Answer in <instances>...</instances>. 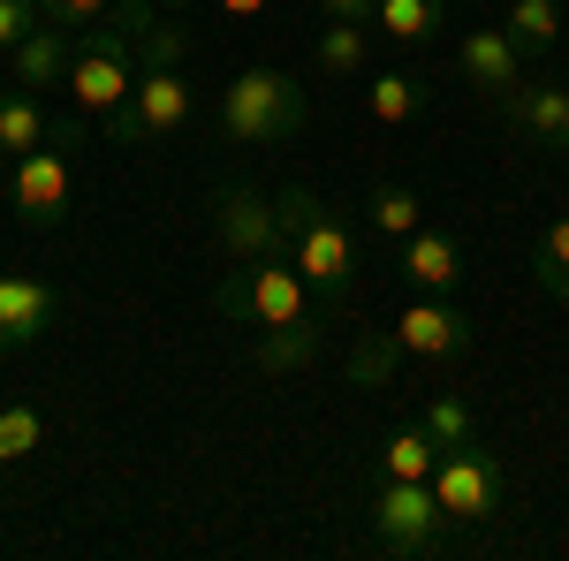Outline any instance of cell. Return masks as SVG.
I'll use <instances>...</instances> for the list:
<instances>
[{"mask_svg":"<svg viewBox=\"0 0 569 561\" xmlns=\"http://www.w3.org/2000/svg\"><path fill=\"white\" fill-rule=\"evenodd\" d=\"M281 220H289V259H297V273L311 281V297L342 303L357 289V236H350V220L335 213L319 190H305V182L281 190Z\"/></svg>","mask_w":569,"mask_h":561,"instance_id":"cell-1","label":"cell"},{"mask_svg":"<svg viewBox=\"0 0 569 561\" xmlns=\"http://www.w3.org/2000/svg\"><path fill=\"white\" fill-rule=\"evenodd\" d=\"M213 122L228 144H281V137H297L311 122V99L289 69H243V77L220 84Z\"/></svg>","mask_w":569,"mask_h":561,"instance_id":"cell-2","label":"cell"},{"mask_svg":"<svg viewBox=\"0 0 569 561\" xmlns=\"http://www.w3.org/2000/svg\"><path fill=\"white\" fill-rule=\"evenodd\" d=\"M77 152H84V114L77 122H53L46 144H31L16 168H8V213L23 228H61L77 206Z\"/></svg>","mask_w":569,"mask_h":561,"instance_id":"cell-3","label":"cell"},{"mask_svg":"<svg viewBox=\"0 0 569 561\" xmlns=\"http://www.w3.org/2000/svg\"><path fill=\"white\" fill-rule=\"evenodd\" d=\"M213 311L236 327H289V319H311V281L297 273V259L228 266V281L213 289Z\"/></svg>","mask_w":569,"mask_h":561,"instance_id":"cell-4","label":"cell"},{"mask_svg":"<svg viewBox=\"0 0 569 561\" xmlns=\"http://www.w3.org/2000/svg\"><path fill=\"white\" fill-rule=\"evenodd\" d=\"M130 84H137V39L107 16V23H84L77 31V61H69V99H77V114H114L122 99H130Z\"/></svg>","mask_w":569,"mask_h":561,"instance_id":"cell-5","label":"cell"},{"mask_svg":"<svg viewBox=\"0 0 569 561\" xmlns=\"http://www.w3.org/2000/svg\"><path fill=\"white\" fill-rule=\"evenodd\" d=\"M372 539L388 554H410V561L448 554V509H440L433 478H380V493H372Z\"/></svg>","mask_w":569,"mask_h":561,"instance_id":"cell-6","label":"cell"},{"mask_svg":"<svg viewBox=\"0 0 569 561\" xmlns=\"http://www.w3.org/2000/svg\"><path fill=\"white\" fill-rule=\"evenodd\" d=\"M190 122H198L190 77H182V69H137L130 99L107 114V137H114V144H168V137H182Z\"/></svg>","mask_w":569,"mask_h":561,"instance_id":"cell-7","label":"cell"},{"mask_svg":"<svg viewBox=\"0 0 569 561\" xmlns=\"http://www.w3.org/2000/svg\"><path fill=\"white\" fill-rule=\"evenodd\" d=\"M213 236L236 266L251 259H289V220H281V190L266 198L259 182H220L213 190Z\"/></svg>","mask_w":569,"mask_h":561,"instance_id":"cell-8","label":"cell"},{"mask_svg":"<svg viewBox=\"0 0 569 561\" xmlns=\"http://www.w3.org/2000/svg\"><path fill=\"white\" fill-rule=\"evenodd\" d=\"M433 493H440V509H448V523H493L509 509V463H501L493 448H479V440L440 448Z\"/></svg>","mask_w":569,"mask_h":561,"instance_id":"cell-9","label":"cell"},{"mask_svg":"<svg viewBox=\"0 0 569 561\" xmlns=\"http://www.w3.org/2000/svg\"><path fill=\"white\" fill-rule=\"evenodd\" d=\"M456 69H463V84L479 91V99L509 107L517 84H525V46L509 39L501 23H479V31H463V46H456Z\"/></svg>","mask_w":569,"mask_h":561,"instance_id":"cell-10","label":"cell"},{"mask_svg":"<svg viewBox=\"0 0 569 561\" xmlns=\"http://www.w3.org/2000/svg\"><path fill=\"white\" fill-rule=\"evenodd\" d=\"M395 342H402V357H433V364H448V357L471 349V319H463L448 297H410L402 311H395Z\"/></svg>","mask_w":569,"mask_h":561,"instance_id":"cell-11","label":"cell"},{"mask_svg":"<svg viewBox=\"0 0 569 561\" xmlns=\"http://www.w3.org/2000/svg\"><path fill=\"white\" fill-rule=\"evenodd\" d=\"M53 311H61V297H53L46 281L0 273V357H8V349H31L46 327H53Z\"/></svg>","mask_w":569,"mask_h":561,"instance_id":"cell-12","label":"cell"},{"mask_svg":"<svg viewBox=\"0 0 569 561\" xmlns=\"http://www.w3.org/2000/svg\"><path fill=\"white\" fill-rule=\"evenodd\" d=\"M402 273L418 297H448L463 281V243L448 228H418V236H402Z\"/></svg>","mask_w":569,"mask_h":561,"instance_id":"cell-13","label":"cell"},{"mask_svg":"<svg viewBox=\"0 0 569 561\" xmlns=\"http://www.w3.org/2000/svg\"><path fill=\"white\" fill-rule=\"evenodd\" d=\"M8 61H16V84H23V91H53V84H69V61H77V31H69V23H39V31H23V46H16Z\"/></svg>","mask_w":569,"mask_h":561,"instance_id":"cell-14","label":"cell"},{"mask_svg":"<svg viewBox=\"0 0 569 561\" xmlns=\"http://www.w3.org/2000/svg\"><path fill=\"white\" fill-rule=\"evenodd\" d=\"M319 349H327V319L311 311V319H289V327H266L259 342H251V364H259L266 380H281V372H311Z\"/></svg>","mask_w":569,"mask_h":561,"instance_id":"cell-15","label":"cell"},{"mask_svg":"<svg viewBox=\"0 0 569 561\" xmlns=\"http://www.w3.org/2000/svg\"><path fill=\"white\" fill-rule=\"evenodd\" d=\"M509 122L539 144V152H569V84H517L509 99Z\"/></svg>","mask_w":569,"mask_h":561,"instance_id":"cell-16","label":"cell"},{"mask_svg":"<svg viewBox=\"0 0 569 561\" xmlns=\"http://www.w3.org/2000/svg\"><path fill=\"white\" fill-rule=\"evenodd\" d=\"M311 61H319V77H365L372 69V23H327L319 46H311Z\"/></svg>","mask_w":569,"mask_h":561,"instance_id":"cell-17","label":"cell"},{"mask_svg":"<svg viewBox=\"0 0 569 561\" xmlns=\"http://www.w3.org/2000/svg\"><path fill=\"white\" fill-rule=\"evenodd\" d=\"M365 220H372V236H380V243H402V236H418V228H426V206H418V190H410V182H372Z\"/></svg>","mask_w":569,"mask_h":561,"instance_id":"cell-18","label":"cell"},{"mask_svg":"<svg viewBox=\"0 0 569 561\" xmlns=\"http://www.w3.org/2000/svg\"><path fill=\"white\" fill-rule=\"evenodd\" d=\"M395 364H402V342H395V327H365L350 342V388H388L395 380Z\"/></svg>","mask_w":569,"mask_h":561,"instance_id":"cell-19","label":"cell"},{"mask_svg":"<svg viewBox=\"0 0 569 561\" xmlns=\"http://www.w3.org/2000/svg\"><path fill=\"white\" fill-rule=\"evenodd\" d=\"M372 23H380L395 46H426L440 23H448V0H380Z\"/></svg>","mask_w":569,"mask_h":561,"instance_id":"cell-20","label":"cell"},{"mask_svg":"<svg viewBox=\"0 0 569 561\" xmlns=\"http://www.w3.org/2000/svg\"><path fill=\"white\" fill-rule=\"evenodd\" d=\"M562 23H569V0H509V39L525 46V53H547V46L562 39Z\"/></svg>","mask_w":569,"mask_h":561,"instance_id":"cell-21","label":"cell"},{"mask_svg":"<svg viewBox=\"0 0 569 561\" xmlns=\"http://www.w3.org/2000/svg\"><path fill=\"white\" fill-rule=\"evenodd\" d=\"M365 107H372V122H410L418 107H426V77H410V69H380L372 84H365Z\"/></svg>","mask_w":569,"mask_h":561,"instance_id":"cell-22","label":"cell"},{"mask_svg":"<svg viewBox=\"0 0 569 561\" xmlns=\"http://www.w3.org/2000/svg\"><path fill=\"white\" fill-rule=\"evenodd\" d=\"M46 130H53V122H46V107L31 91H0V152H8V160H23L31 144H46Z\"/></svg>","mask_w":569,"mask_h":561,"instance_id":"cell-23","label":"cell"},{"mask_svg":"<svg viewBox=\"0 0 569 561\" xmlns=\"http://www.w3.org/2000/svg\"><path fill=\"white\" fill-rule=\"evenodd\" d=\"M433 463H440V440L418 425V418H410V425H395V432H388L380 478H433Z\"/></svg>","mask_w":569,"mask_h":561,"instance_id":"cell-24","label":"cell"},{"mask_svg":"<svg viewBox=\"0 0 569 561\" xmlns=\"http://www.w3.org/2000/svg\"><path fill=\"white\" fill-rule=\"evenodd\" d=\"M531 281H539L555 303H569V213L547 220V236L531 243Z\"/></svg>","mask_w":569,"mask_h":561,"instance_id":"cell-25","label":"cell"},{"mask_svg":"<svg viewBox=\"0 0 569 561\" xmlns=\"http://www.w3.org/2000/svg\"><path fill=\"white\" fill-rule=\"evenodd\" d=\"M418 425L433 432L440 448H463V440H479V418H471V402H463V394H433V402L418 410Z\"/></svg>","mask_w":569,"mask_h":561,"instance_id":"cell-26","label":"cell"},{"mask_svg":"<svg viewBox=\"0 0 569 561\" xmlns=\"http://www.w3.org/2000/svg\"><path fill=\"white\" fill-rule=\"evenodd\" d=\"M39 440H46V418L31 410V402H8V410H0V463L39 455Z\"/></svg>","mask_w":569,"mask_h":561,"instance_id":"cell-27","label":"cell"},{"mask_svg":"<svg viewBox=\"0 0 569 561\" xmlns=\"http://www.w3.org/2000/svg\"><path fill=\"white\" fill-rule=\"evenodd\" d=\"M46 23H69V31H84V23H107L114 16V0H39Z\"/></svg>","mask_w":569,"mask_h":561,"instance_id":"cell-28","label":"cell"},{"mask_svg":"<svg viewBox=\"0 0 569 561\" xmlns=\"http://www.w3.org/2000/svg\"><path fill=\"white\" fill-rule=\"evenodd\" d=\"M39 0H0V53H16L23 46V31H39Z\"/></svg>","mask_w":569,"mask_h":561,"instance_id":"cell-29","label":"cell"},{"mask_svg":"<svg viewBox=\"0 0 569 561\" xmlns=\"http://www.w3.org/2000/svg\"><path fill=\"white\" fill-rule=\"evenodd\" d=\"M319 8H327V23H372L380 0H319Z\"/></svg>","mask_w":569,"mask_h":561,"instance_id":"cell-30","label":"cell"},{"mask_svg":"<svg viewBox=\"0 0 569 561\" xmlns=\"http://www.w3.org/2000/svg\"><path fill=\"white\" fill-rule=\"evenodd\" d=\"M213 8H220V16H236V23H243V16H259L266 0H213Z\"/></svg>","mask_w":569,"mask_h":561,"instance_id":"cell-31","label":"cell"},{"mask_svg":"<svg viewBox=\"0 0 569 561\" xmlns=\"http://www.w3.org/2000/svg\"><path fill=\"white\" fill-rule=\"evenodd\" d=\"M160 8H168V16H190V8H206V0H160Z\"/></svg>","mask_w":569,"mask_h":561,"instance_id":"cell-32","label":"cell"},{"mask_svg":"<svg viewBox=\"0 0 569 561\" xmlns=\"http://www.w3.org/2000/svg\"><path fill=\"white\" fill-rule=\"evenodd\" d=\"M114 8H122V0H114Z\"/></svg>","mask_w":569,"mask_h":561,"instance_id":"cell-33","label":"cell"}]
</instances>
